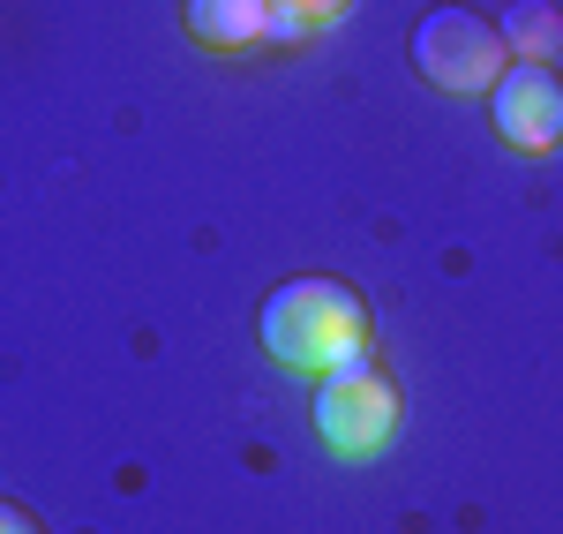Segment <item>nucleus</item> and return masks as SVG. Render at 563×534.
Here are the masks:
<instances>
[{"instance_id":"20e7f679","label":"nucleus","mask_w":563,"mask_h":534,"mask_svg":"<svg viewBox=\"0 0 563 534\" xmlns=\"http://www.w3.org/2000/svg\"><path fill=\"white\" fill-rule=\"evenodd\" d=\"M488 113H496V135L526 151V159H549L563 143V84L549 61H511L496 90H488Z\"/></svg>"},{"instance_id":"39448f33","label":"nucleus","mask_w":563,"mask_h":534,"mask_svg":"<svg viewBox=\"0 0 563 534\" xmlns=\"http://www.w3.org/2000/svg\"><path fill=\"white\" fill-rule=\"evenodd\" d=\"M263 23H271V0H188V31H196V45H211V53L256 45Z\"/></svg>"},{"instance_id":"7ed1b4c3","label":"nucleus","mask_w":563,"mask_h":534,"mask_svg":"<svg viewBox=\"0 0 563 534\" xmlns=\"http://www.w3.org/2000/svg\"><path fill=\"white\" fill-rule=\"evenodd\" d=\"M390 429H398V392H390V377H376L368 361H346V369H331L323 377V392H316V437L339 451V459H376L390 445Z\"/></svg>"},{"instance_id":"423d86ee","label":"nucleus","mask_w":563,"mask_h":534,"mask_svg":"<svg viewBox=\"0 0 563 534\" xmlns=\"http://www.w3.org/2000/svg\"><path fill=\"white\" fill-rule=\"evenodd\" d=\"M496 31H504V45H511L519 61H549V53L563 45V15L549 8V0H511V15H504Z\"/></svg>"},{"instance_id":"f257e3e1","label":"nucleus","mask_w":563,"mask_h":534,"mask_svg":"<svg viewBox=\"0 0 563 534\" xmlns=\"http://www.w3.org/2000/svg\"><path fill=\"white\" fill-rule=\"evenodd\" d=\"M263 355L308 369V377H331L346 361L368 355V302L339 286V279H294L263 302Z\"/></svg>"},{"instance_id":"1a4fd4ad","label":"nucleus","mask_w":563,"mask_h":534,"mask_svg":"<svg viewBox=\"0 0 563 534\" xmlns=\"http://www.w3.org/2000/svg\"><path fill=\"white\" fill-rule=\"evenodd\" d=\"M308 15H316V23H323V15H339V8H353V0H301Z\"/></svg>"},{"instance_id":"0eeeda50","label":"nucleus","mask_w":563,"mask_h":534,"mask_svg":"<svg viewBox=\"0 0 563 534\" xmlns=\"http://www.w3.org/2000/svg\"><path fill=\"white\" fill-rule=\"evenodd\" d=\"M308 23H316V15H308L301 0H271V23H263V39H271V45H301V39H308Z\"/></svg>"},{"instance_id":"f03ea898","label":"nucleus","mask_w":563,"mask_h":534,"mask_svg":"<svg viewBox=\"0 0 563 534\" xmlns=\"http://www.w3.org/2000/svg\"><path fill=\"white\" fill-rule=\"evenodd\" d=\"M413 61L435 90L466 98V90H496V76L511 68V45L496 23H481L474 8H429L413 31Z\"/></svg>"},{"instance_id":"6e6552de","label":"nucleus","mask_w":563,"mask_h":534,"mask_svg":"<svg viewBox=\"0 0 563 534\" xmlns=\"http://www.w3.org/2000/svg\"><path fill=\"white\" fill-rule=\"evenodd\" d=\"M0 534H38V520H31V512H15V504H0Z\"/></svg>"}]
</instances>
